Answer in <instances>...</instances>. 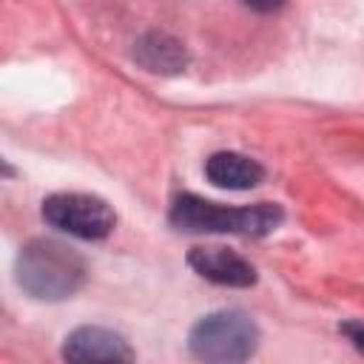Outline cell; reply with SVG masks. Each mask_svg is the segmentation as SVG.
<instances>
[{"label":"cell","mask_w":364,"mask_h":364,"mask_svg":"<svg viewBox=\"0 0 364 364\" xmlns=\"http://www.w3.org/2000/svg\"><path fill=\"white\" fill-rule=\"evenodd\" d=\"M85 273V259L57 239L26 242L14 262L20 290L37 301H63L74 296L82 287Z\"/></svg>","instance_id":"obj_1"},{"label":"cell","mask_w":364,"mask_h":364,"mask_svg":"<svg viewBox=\"0 0 364 364\" xmlns=\"http://www.w3.org/2000/svg\"><path fill=\"white\" fill-rule=\"evenodd\" d=\"M284 219L276 202H256L245 208H228L208 202L196 193H182L171 205V225L188 233H236V236H267Z\"/></svg>","instance_id":"obj_2"},{"label":"cell","mask_w":364,"mask_h":364,"mask_svg":"<svg viewBox=\"0 0 364 364\" xmlns=\"http://www.w3.org/2000/svg\"><path fill=\"white\" fill-rule=\"evenodd\" d=\"M188 347L202 361H247L259 347V327L245 310H216L191 327Z\"/></svg>","instance_id":"obj_3"},{"label":"cell","mask_w":364,"mask_h":364,"mask_svg":"<svg viewBox=\"0 0 364 364\" xmlns=\"http://www.w3.org/2000/svg\"><path fill=\"white\" fill-rule=\"evenodd\" d=\"M43 219L68 233V236H77V239H88V242H97V239H105L114 225H117V216H114V208L94 196V193H51L46 202H43Z\"/></svg>","instance_id":"obj_4"},{"label":"cell","mask_w":364,"mask_h":364,"mask_svg":"<svg viewBox=\"0 0 364 364\" xmlns=\"http://www.w3.org/2000/svg\"><path fill=\"white\" fill-rule=\"evenodd\" d=\"M63 358L68 361H134V350L117 330L108 327H77L65 336Z\"/></svg>","instance_id":"obj_5"},{"label":"cell","mask_w":364,"mask_h":364,"mask_svg":"<svg viewBox=\"0 0 364 364\" xmlns=\"http://www.w3.org/2000/svg\"><path fill=\"white\" fill-rule=\"evenodd\" d=\"M188 264L202 279L213 284H225V287H250L259 279L256 267L247 259L225 247H193L188 253Z\"/></svg>","instance_id":"obj_6"},{"label":"cell","mask_w":364,"mask_h":364,"mask_svg":"<svg viewBox=\"0 0 364 364\" xmlns=\"http://www.w3.org/2000/svg\"><path fill=\"white\" fill-rule=\"evenodd\" d=\"M134 60L139 68L151 71V74H179L188 65V48L182 40H176L168 31H148L134 43Z\"/></svg>","instance_id":"obj_7"},{"label":"cell","mask_w":364,"mask_h":364,"mask_svg":"<svg viewBox=\"0 0 364 364\" xmlns=\"http://www.w3.org/2000/svg\"><path fill=\"white\" fill-rule=\"evenodd\" d=\"M205 176L225 191H250L264 179V168L236 151H216L205 159Z\"/></svg>","instance_id":"obj_8"},{"label":"cell","mask_w":364,"mask_h":364,"mask_svg":"<svg viewBox=\"0 0 364 364\" xmlns=\"http://www.w3.org/2000/svg\"><path fill=\"white\" fill-rule=\"evenodd\" d=\"M338 330H341V333L347 336V341L364 355V324H361V321H344Z\"/></svg>","instance_id":"obj_9"},{"label":"cell","mask_w":364,"mask_h":364,"mask_svg":"<svg viewBox=\"0 0 364 364\" xmlns=\"http://www.w3.org/2000/svg\"><path fill=\"white\" fill-rule=\"evenodd\" d=\"M284 0H245V6H250L253 11H262V14H270L276 9H282Z\"/></svg>","instance_id":"obj_10"}]
</instances>
